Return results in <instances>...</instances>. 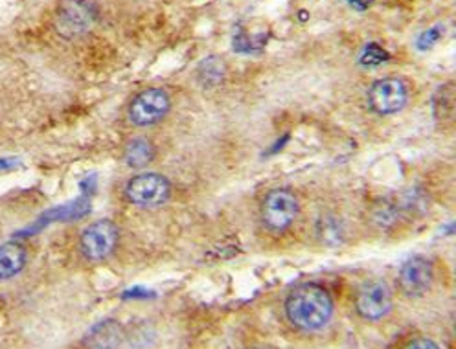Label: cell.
<instances>
[{"mask_svg": "<svg viewBox=\"0 0 456 349\" xmlns=\"http://www.w3.org/2000/svg\"><path fill=\"white\" fill-rule=\"evenodd\" d=\"M285 316L300 331H321L333 318L335 302L328 290L317 283L298 285L285 300Z\"/></svg>", "mask_w": 456, "mask_h": 349, "instance_id": "6da1fadb", "label": "cell"}, {"mask_svg": "<svg viewBox=\"0 0 456 349\" xmlns=\"http://www.w3.org/2000/svg\"><path fill=\"white\" fill-rule=\"evenodd\" d=\"M300 214L298 195L291 188L271 190L260 205V217L264 226L273 234L289 230Z\"/></svg>", "mask_w": 456, "mask_h": 349, "instance_id": "7a4b0ae2", "label": "cell"}, {"mask_svg": "<svg viewBox=\"0 0 456 349\" xmlns=\"http://www.w3.org/2000/svg\"><path fill=\"white\" fill-rule=\"evenodd\" d=\"M124 195L136 208H159L171 197V183L164 174L142 173L127 181Z\"/></svg>", "mask_w": 456, "mask_h": 349, "instance_id": "3957f363", "label": "cell"}, {"mask_svg": "<svg viewBox=\"0 0 456 349\" xmlns=\"http://www.w3.org/2000/svg\"><path fill=\"white\" fill-rule=\"evenodd\" d=\"M120 241V230L110 219H100L89 224L79 236V250L85 259L103 261L114 250Z\"/></svg>", "mask_w": 456, "mask_h": 349, "instance_id": "277c9868", "label": "cell"}, {"mask_svg": "<svg viewBox=\"0 0 456 349\" xmlns=\"http://www.w3.org/2000/svg\"><path fill=\"white\" fill-rule=\"evenodd\" d=\"M411 98L409 85L399 77H383L372 83L368 91V105L379 116L402 112Z\"/></svg>", "mask_w": 456, "mask_h": 349, "instance_id": "5b68a950", "label": "cell"}, {"mask_svg": "<svg viewBox=\"0 0 456 349\" xmlns=\"http://www.w3.org/2000/svg\"><path fill=\"white\" fill-rule=\"evenodd\" d=\"M169 109H171L169 94L164 89L153 86V89L142 91L133 98V101L129 103L127 116L131 124L138 127H150L164 120Z\"/></svg>", "mask_w": 456, "mask_h": 349, "instance_id": "8992f818", "label": "cell"}, {"mask_svg": "<svg viewBox=\"0 0 456 349\" xmlns=\"http://www.w3.org/2000/svg\"><path fill=\"white\" fill-rule=\"evenodd\" d=\"M435 283V267L425 256H412L399 269L397 287L407 298H421Z\"/></svg>", "mask_w": 456, "mask_h": 349, "instance_id": "52a82bcc", "label": "cell"}, {"mask_svg": "<svg viewBox=\"0 0 456 349\" xmlns=\"http://www.w3.org/2000/svg\"><path fill=\"white\" fill-rule=\"evenodd\" d=\"M355 311L368 322H379L392 311V293L383 281H368L355 295Z\"/></svg>", "mask_w": 456, "mask_h": 349, "instance_id": "ba28073f", "label": "cell"}, {"mask_svg": "<svg viewBox=\"0 0 456 349\" xmlns=\"http://www.w3.org/2000/svg\"><path fill=\"white\" fill-rule=\"evenodd\" d=\"M93 19L94 13L85 0H67L57 12V30L65 37H76L89 30Z\"/></svg>", "mask_w": 456, "mask_h": 349, "instance_id": "9c48e42d", "label": "cell"}, {"mask_svg": "<svg viewBox=\"0 0 456 349\" xmlns=\"http://www.w3.org/2000/svg\"><path fill=\"white\" fill-rule=\"evenodd\" d=\"M126 340V331L117 320H103L89 329L83 338L85 349H120Z\"/></svg>", "mask_w": 456, "mask_h": 349, "instance_id": "30bf717a", "label": "cell"}, {"mask_svg": "<svg viewBox=\"0 0 456 349\" xmlns=\"http://www.w3.org/2000/svg\"><path fill=\"white\" fill-rule=\"evenodd\" d=\"M26 265V248L15 241L0 247V280L17 276Z\"/></svg>", "mask_w": 456, "mask_h": 349, "instance_id": "8fae6325", "label": "cell"}, {"mask_svg": "<svg viewBox=\"0 0 456 349\" xmlns=\"http://www.w3.org/2000/svg\"><path fill=\"white\" fill-rule=\"evenodd\" d=\"M155 145L148 138H133L127 142L124 150V160L129 167L140 169L146 167L155 160Z\"/></svg>", "mask_w": 456, "mask_h": 349, "instance_id": "7c38bea8", "label": "cell"}, {"mask_svg": "<svg viewBox=\"0 0 456 349\" xmlns=\"http://www.w3.org/2000/svg\"><path fill=\"white\" fill-rule=\"evenodd\" d=\"M267 45V30H252L248 32V28H240L238 34L234 36V50L243 52V53H252L258 52Z\"/></svg>", "mask_w": 456, "mask_h": 349, "instance_id": "4fadbf2b", "label": "cell"}, {"mask_svg": "<svg viewBox=\"0 0 456 349\" xmlns=\"http://www.w3.org/2000/svg\"><path fill=\"white\" fill-rule=\"evenodd\" d=\"M317 236L322 243L335 247L345 238V224L337 215H322L317 221Z\"/></svg>", "mask_w": 456, "mask_h": 349, "instance_id": "5bb4252c", "label": "cell"}, {"mask_svg": "<svg viewBox=\"0 0 456 349\" xmlns=\"http://www.w3.org/2000/svg\"><path fill=\"white\" fill-rule=\"evenodd\" d=\"M399 217H402V207H399L397 202L385 200L376 205L372 210V223L381 230L394 228L399 221H402Z\"/></svg>", "mask_w": 456, "mask_h": 349, "instance_id": "9a60e30c", "label": "cell"}, {"mask_svg": "<svg viewBox=\"0 0 456 349\" xmlns=\"http://www.w3.org/2000/svg\"><path fill=\"white\" fill-rule=\"evenodd\" d=\"M224 72H226L224 61H221L216 55H212L207 61L201 63V67H199L197 76H199V81H201L205 86H214L219 81H223Z\"/></svg>", "mask_w": 456, "mask_h": 349, "instance_id": "2e32d148", "label": "cell"}, {"mask_svg": "<svg viewBox=\"0 0 456 349\" xmlns=\"http://www.w3.org/2000/svg\"><path fill=\"white\" fill-rule=\"evenodd\" d=\"M445 36V26L444 24H436V26H431L427 28V30H423L418 39H416V48L419 52H427V50H433Z\"/></svg>", "mask_w": 456, "mask_h": 349, "instance_id": "e0dca14e", "label": "cell"}, {"mask_svg": "<svg viewBox=\"0 0 456 349\" xmlns=\"http://www.w3.org/2000/svg\"><path fill=\"white\" fill-rule=\"evenodd\" d=\"M388 60V53L376 43L368 45L361 55V63L364 67H376V65H381L383 61Z\"/></svg>", "mask_w": 456, "mask_h": 349, "instance_id": "ac0fdd59", "label": "cell"}, {"mask_svg": "<svg viewBox=\"0 0 456 349\" xmlns=\"http://www.w3.org/2000/svg\"><path fill=\"white\" fill-rule=\"evenodd\" d=\"M402 349H442V347L431 338L418 337V338H412L411 342H407Z\"/></svg>", "mask_w": 456, "mask_h": 349, "instance_id": "d6986e66", "label": "cell"}, {"mask_svg": "<svg viewBox=\"0 0 456 349\" xmlns=\"http://www.w3.org/2000/svg\"><path fill=\"white\" fill-rule=\"evenodd\" d=\"M345 3L355 12H366L368 8H372L376 0H345Z\"/></svg>", "mask_w": 456, "mask_h": 349, "instance_id": "ffe728a7", "label": "cell"}, {"mask_svg": "<svg viewBox=\"0 0 456 349\" xmlns=\"http://www.w3.org/2000/svg\"><path fill=\"white\" fill-rule=\"evenodd\" d=\"M19 162L15 158H0V173H6L10 169H13Z\"/></svg>", "mask_w": 456, "mask_h": 349, "instance_id": "44dd1931", "label": "cell"}, {"mask_svg": "<svg viewBox=\"0 0 456 349\" xmlns=\"http://www.w3.org/2000/svg\"><path fill=\"white\" fill-rule=\"evenodd\" d=\"M250 349H262V347H250Z\"/></svg>", "mask_w": 456, "mask_h": 349, "instance_id": "7402d4cb", "label": "cell"}]
</instances>
